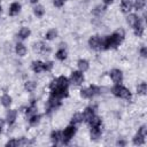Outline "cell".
Segmentation results:
<instances>
[{
    "instance_id": "obj_1",
    "label": "cell",
    "mask_w": 147,
    "mask_h": 147,
    "mask_svg": "<svg viewBox=\"0 0 147 147\" xmlns=\"http://www.w3.org/2000/svg\"><path fill=\"white\" fill-rule=\"evenodd\" d=\"M123 38H124L123 31H116V32H114L113 34L108 36V37L105 39L102 46H103V48H106V49L116 48V47L122 42Z\"/></svg>"
},
{
    "instance_id": "obj_2",
    "label": "cell",
    "mask_w": 147,
    "mask_h": 147,
    "mask_svg": "<svg viewBox=\"0 0 147 147\" xmlns=\"http://www.w3.org/2000/svg\"><path fill=\"white\" fill-rule=\"evenodd\" d=\"M111 91H113V94L118 96V98H122L125 100H131V92L126 87L122 86L121 84H116Z\"/></svg>"
},
{
    "instance_id": "obj_3",
    "label": "cell",
    "mask_w": 147,
    "mask_h": 147,
    "mask_svg": "<svg viewBox=\"0 0 147 147\" xmlns=\"http://www.w3.org/2000/svg\"><path fill=\"white\" fill-rule=\"evenodd\" d=\"M99 92H100V88H99L98 86L91 85V86L87 87V88H82V90H80V95H82L83 98H85V99H90V98H93L94 95L99 94Z\"/></svg>"
},
{
    "instance_id": "obj_4",
    "label": "cell",
    "mask_w": 147,
    "mask_h": 147,
    "mask_svg": "<svg viewBox=\"0 0 147 147\" xmlns=\"http://www.w3.org/2000/svg\"><path fill=\"white\" fill-rule=\"evenodd\" d=\"M75 133H76L75 125H69L67 129H64V131L62 133V138H61L62 141H63V144H68L71 140V138L75 136Z\"/></svg>"
},
{
    "instance_id": "obj_5",
    "label": "cell",
    "mask_w": 147,
    "mask_h": 147,
    "mask_svg": "<svg viewBox=\"0 0 147 147\" xmlns=\"http://www.w3.org/2000/svg\"><path fill=\"white\" fill-rule=\"evenodd\" d=\"M146 125H142L140 129H139V131H138V133L134 136V138H133V144L134 145H142L144 142H145V138H146Z\"/></svg>"
},
{
    "instance_id": "obj_6",
    "label": "cell",
    "mask_w": 147,
    "mask_h": 147,
    "mask_svg": "<svg viewBox=\"0 0 147 147\" xmlns=\"http://www.w3.org/2000/svg\"><path fill=\"white\" fill-rule=\"evenodd\" d=\"M68 85H69L68 78L64 77V76H61V77H59V78L52 80L49 87H51V90H52V88H54V87H68Z\"/></svg>"
},
{
    "instance_id": "obj_7",
    "label": "cell",
    "mask_w": 147,
    "mask_h": 147,
    "mask_svg": "<svg viewBox=\"0 0 147 147\" xmlns=\"http://www.w3.org/2000/svg\"><path fill=\"white\" fill-rule=\"evenodd\" d=\"M102 44H103L102 39L100 38V36H96V34L95 36H92L90 38V40H88V45L91 46V48H93L95 51L101 49L102 48Z\"/></svg>"
},
{
    "instance_id": "obj_8",
    "label": "cell",
    "mask_w": 147,
    "mask_h": 147,
    "mask_svg": "<svg viewBox=\"0 0 147 147\" xmlns=\"http://www.w3.org/2000/svg\"><path fill=\"white\" fill-rule=\"evenodd\" d=\"M60 100H61L60 98H57V96H55V95L52 94V95L49 96L48 101H47V110L51 111V110L57 108V107L61 105V101H60Z\"/></svg>"
},
{
    "instance_id": "obj_9",
    "label": "cell",
    "mask_w": 147,
    "mask_h": 147,
    "mask_svg": "<svg viewBox=\"0 0 147 147\" xmlns=\"http://www.w3.org/2000/svg\"><path fill=\"white\" fill-rule=\"evenodd\" d=\"M109 75H110L111 79L114 80V83H116V84H121L122 83V80H123V74H122V71L119 69H113Z\"/></svg>"
},
{
    "instance_id": "obj_10",
    "label": "cell",
    "mask_w": 147,
    "mask_h": 147,
    "mask_svg": "<svg viewBox=\"0 0 147 147\" xmlns=\"http://www.w3.org/2000/svg\"><path fill=\"white\" fill-rule=\"evenodd\" d=\"M52 94L60 99L65 98L68 96V87H54L52 88Z\"/></svg>"
},
{
    "instance_id": "obj_11",
    "label": "cell",
    "mask_w": 147,
    "mask_h": 147,
    "mask_svg": "<svg viewBox=\"0 0 147 147\" xmlns=\"http://www.w3.org/2000/svg\"><path fill=\"white\" fill-rule=\"evenodd\" d=\"M33 49L37 52V53H40V54H46V53H49V47L47 45H45L44 42L39 41V42H36L33 45Z\"/></svg>"
},
{
    "instance_id": "obj_12",
    "label": "cell",
    "mask_w": 147,
    "mask_h": 147,
    "mask_svg": "<svg viewBox=\"0 0 147 147\" xmlns=\"http://www.w3.org/2000/svg\"><path fill=\"white\" fill-rule=\"evenodd\" d=\"M84 80V75L82 71H74L71 74V82L75 85H80Z\"/></svg>"
},
{
    "instance_id": "obj_13",
    "label": "cell",
    "mask_w": 147,
    "mask_h": 147,
    "mask_svg": "<svg viewBox=\"0 0 147 147\" xmlns=\"http://www.w3.org/2000/svg\"><path fill=\"white\" fill-rule=\"evenodd\" d=\"M132 0H121V8L123 13H129L132 8Z\"/></svg>"
},
{
    "instance_id": "obj_14",
    "label": "cell",
    "mask_w": 147,
    "mask_h": 147,
    "mask_svg": "<svg viewBox=\"0 0 147 147\" xmlns=\"http://www.w3.org/2000/svg\"><path fill=\"white\" fill-rule=\"evenodd\" d=\"M132 28H133V31H134L136 36H138V37H141L142 36V33H144V25H142V23H141L140 20Z\"/></svg>"
},
{
    "instance_id": "obj_15",
    "label": "cell",
    "mask_w": 147,
    "mask_h": 147,
    "mask_svg": "<svg viewBox=\"0 0 147 147\" xmlns=\"http://www.w3.org/2000/svg\"><path fill=\"white\" fill-rule=\"evenodd\" d=\"M93 116H94V108L93 107H87L85 109L84 114H83V119L86 121V122H88Z\"/></svg>"
},
{
    "instance_id": "obj_16",
    "label": "cell",
    "mask_w": 147,
    "mask_h": 147,
    "mask_svg": "<svg viewBox=\"0 0 147 147\" xmlns=\"http://www.w3.org/2000/svg\"><path fill=\"white\" fill-rule=\"evenodd\" d=\"M20 10H21V5L18 2H13L10 5V7H9V15L10 16H14V15L18 14Z\"/></svg>"
},
{
    "instance_id": "obj_17",
    "label": "cell",
    "mask_w": 147,
    "mask_h": 147,
    "mask_svg": "<svg viewBox=\"0 0 147 147\" xmlns=\"http://www.w3.org/2000/svg\"><path fill=\"white\" fill-rule=\"evenodd\" d=\"M16 116H17V111H16L15 109L9 110V111L7 113V122H8L9 125L14 124V122H15V119H16Z\"/></svg>"
},
{
    "instance_id": "obj_18",
    "label": "cell",
    "mask_w": 147,
    "mask_h": 147,
    "mask_svg": "<svg viewBox=\"0 0 147 147\" xmlns=\"http://www.w3.org/2000/svg\"><path fill=\"white\" fill-rule=\"evenodd\" d=\"M100 136H101V126L91 127V139L96 140L98 138H100Z\"/></svg>"
},
{
    "instance_id": "obj_19",
    "label": "cell",
    "mask_w": 147,
    "mask_h": 147,
    "mask_svg": "<svg viewBox=\"0 0 147 147\" xmlns=\"http://www.w3.org/2000/svg\"><path fill=\"white\" fill-rule=\"evenodd\" d=\"M32 70L36 74L41 72L44 70V63L41 61H34V62H32Z\"/></svg>"
},
{
    "instance_id": "obj_20",
    "label": "cell",
    "mask_w": 147,
    "mask_h": 147,
    "mask_svg": "<svg viewBox=\"0 0 147 147\" xmlns=\"http://www.w3.org/2000/svg\"><path fill=\"white\" fill-rule=\"evenodd\" d=\"M30 33H31L30 29H29V28L23 26V28L18 31V38H20V39H26V38L30 36Z\"/></svg>"
},
{
    "instance_id": "obj_21",
    "label": "cell",
    "mask_w": 147,
    "mask_h": 147,
    "mask_svg": "<svg viewBox=\"0 0 147 147\" xmlns=\"http://www.w3.org/2000/svg\"><path fill=\"white\" fill-rule=\"evenodd\" d=\"M15 51H16V54H17V55H20V56H24V55H25V53H26V48H25V46H24L23 44H21V42L16 44Z\"/></svg>"
},
{
    "instance_id": "obj_22",
    "label": "cell",
    "mask_w": 147,
    "mask_h": 147,
    "mask_svg": "<svg viewBox=\"0 0 147 147\" xmlns=\"http://www.w3.org/2000/svg\"><path fill=\"white\" fill-rule=\"evenodd\" d=\"M77 65H78V68H79V70H80L82 72H84V71L88 70V62H87L86 60H83V59H80V60L78 61Z\"/></svg>"
},
{
    "instance_id": "obj_23",
    "label": "cell",
    "mask_w": 147,
    "mask_h": 147,
    "mask_svg": "<svg viewBox=\"0 0 147 147\" xmlns=\"http://www.w3.org/2000/svg\"><path fill=\"white\" fill-rule=\"evenodd\" d=\"M139 20H140V18H139L137 15H134V14H131V15H129V16L126 17V22H127V24L131 25V26H133Z\"/></svg>"
},
{
    "instance_id": "obj_24",
    "label": "cell",
    "mask_w": 147,
    "mask_h": 147,
    "mask_svg": "<svg viewBox=\"0 0 147 147\" xmlns=\"http://www.w3.org/2000/svg\"><path fill=\"white\" fill-rule=\"evenodd\" d=\"M91 127H95V126H101V118L98 116H93L90 121H88Z\"/></svg>"
},
{
    "instance_id": "obj_25",
    "label": "cell",
    "mask_w": 147,
    "mask_h": 147,
    "mask_svg": "<svg viewBox=\"0 0 147 147\" xmlns=\"http://www.w3.org/2000/svg\"><path fill=\"white\" fill-rule=\"evenodd\" d=\"M61 138H62V134L59 131H53L52 134H51V139H52V141H53L54 145H56L61 140Z\"/></svg>"
},
{
    "instance_id": "obj_26",
    "label": "cell",
    "mask_w": 147,
    "mask_h": 147,
    "mask_svg": "<svg viewBox=\"0 0 147 147\" xmlns=\"http://www.w3.org/2000/svg\"><path fill=\"white\" fill-rule=\"evenodd\" d=\"M132 3H133V6H134V8L137 10H140V9H142L145 7L146 0H132Z\"/></svg>"
},
{
    "instance_id": "obj_27",
    "label": "cell",
    "mask_w": 147,
    "mask_h": 147,
    "mask_svg": "<svg viewBox=\"0 0 147 147\" xmlns=\"http://www.w3.org/2000/svg\"><path fill=\"white\" fill-rule=\"evenodd\" d=\"M55 56H56V59L60 60V61L65 60V57H67V52H65V49H64V48H60V49L56 52Z\"/></svg>"
},
{
    "instance_id": "obj_28",
    "label": "cell",
    "mask_w": 147,
    "mask_h": 147,
    "mask_svg": "<svg viewBox=\"0 0 147 147\" xmlns=\"http://www.w3.org/2000/svg\"><path fill=\"white\" fill-rule=\"evenodd\" d=\"M82 121H83V115L79 114V113L75 114V115L71 117V124H72V125H75V124H79Z\"/></svg>"
},
{
    "instance_id": "obj_29",
    "label": "cell",
    "mask_w": 147,
    "mask_h": 147,
    "mask_svg": "<svg viewBox=\"0 0 147 147\" xmlns=\"http://www.w3.org/2000/svg\"><path fill=\"white\" fill-rule=\"evenodd\" d=\"M137 92L141 95H145L146 92H147V85L146 83H140L138 86H137Z\"/></svg>"
},
{
    "instance_id": "obj_30",
    "label": "cell",
    "mask_w": 147,
    "mask_h": 147,
    "mask_svg": "<svg viewBox=\"0 0 147 147\" xmlns=\"http://www.w3.org/2000/svg\"><path fill=\"white\" fill-rule=\"evenodd\" d=\"M33 13H34V15H36V16L40 17V16H42V15H44L45 9H44V7H42V6L38 5V6H36V7L33 8Z\"/></svg>"
},
{
    "instance_id": "obj_31",
    "label": "cell",
    "mask_w": 147,
    "mask_h": 147,
    "mask_svg": "<svg viewBox=\"0 0 147 147\" xmlns=\"http://www.w3.org/2000/svg\"><path fill=\"white\" fill-rule=\"evenodd\" d=\"M1 103L5 106V107H9L10 103H11V98L8 95V94H5L1 96Z\"/></svg>"
},
{
    "instance_id": "obj_32",
    "label": "cell",
    "mask_w": 147,
    "mask_h": 147,
    "mask_svg": "<svg viewBox=\"0 0 147 147\" xmlns=\"http://www.w3.org/2000/svg\"><path fill=\"white\" fill-rule=\"evenodd\" d=\"M39 121H40V115H37V114H34V115L30 116L29 123H30V125L34 126V125H37V124L39 123Z\"/></svg>"
},
{
    "instance_id": "obj_33",
    "label": "cell",
    "mask_w": 147,
    "mask_h": 147,
    "mask_svg": "<svg viewBox=\"0 0 147 147\" xmlns=\"http://www.w3.org/2000/svg\"><path fill=\"white\" fill-rule=\"evenodd\" d=\"M106 10V7L105 6H96L94 9H93V14L95 16H101V14H103Z\"/></svg>"
},
{
    "instance_id": "obj_34",
    "label": "cell",
    "mask_w": 147,
    "mask_h": 147,
    "mask_svg": "<svg viewBox=\"0 0 147 147\" xmlns=\"http://www.w3.org/2000/svg\"><path fill=\"white\" fill-rule=\"evenodd\" d=\"M56 36H57L56 30H49V31H47L46 34H45V37H46L47 40H52V39H54Z\"/></svg>"
},
{
    "instance_id": "obj_35",
    "label": "cell",
    "mask_w": 147,
    "mask_h": 147,
    "mask_svg": "<svg viewBox=\"0 0 147 147\" xmlns=\"http://www.w3.org/2000/svg\"><path fill=\"white\" fill-rule=\"evenodd\" d=\"M36 110H37V107H36L34 102L32 101V105H31V106H30V107H29V108L26 109V114H28L29 116H32V115H34V114L37 113Z\"/></svg>"
},
{
    "instance_id": "obj_36",
    "label": "cell",
    "mask_w": 147,
    "mask_h": 147,
    "mask_svg": "<svg viewBox=\"0 0 147 147\" xmlns=\"http://www.w3.org/2000/svg\"><path fill=\"white\" fill-rule=\"evenodd\" d=\"M36 83L34 82H26L25 83V90L29 91V92H32L34 88H36Z\"/></svg>"
},
{
    "instance_id": "obj_37",
    "label": "cell",
    "mask_w": 147,
    "mask_h": 147,
    "mask_svg": "<svg viewBox=\"0 0 147 147\" xmlns=\"http://www.w3.org/2000/svg\"><path fill=\"white\" fill-rule=\"evenodd\" d=\"M52 68H53V62H46V63H44V70L49 71V70H52Z\"/></svg>"
},
{
    "instance_id": "obj_38",
    "label": "cell",
    "mask_w": 147,
    "mask_h": 147,
    "mask_svg": "<svg viewBox=\"0 0 147 147\" xmlns=\"http://www.w3.org/2000/svg\"><path fill=\"white\" fill-rule=\"evenodd\" d=\"M64 2H65V0H53V3L55 7H62L64 5Z\"/></svg>"
},
{
    "instance_id": "obj_39",
    "label": "cell",
    "mask_w": 147,
    "mask_h": 147,
    "mask_svg": "<svg viewBox=\"0 0 147 147\" xmlns=\"http://www.w3.org/2000/svg\"><path fill=\"white\" fill-rule=\"evenodd\" d=\"M6 146H8V147H9V146H20V145H18V140H14V139H13V140H9V141L6 144Z\"/></svg>"
},
{
    "instance_id": "obj_40",
    "label": "cell",
    "mask_w": 147,
    "mask_h": 147,
    "mask_svg": "<svg viewBox=\"0 0 147 147\" xmlns=\"http://www.w3.org/2000/svg\"><path fill=\"white\" fill-rule=\"evenodd\" d=\"M140 54H141L142 57H146V56H147V49H146L145 46H142V47L140 48Z\"/></svg>"
},
{
    "instance_id": "obj_41",
    "label": "cell",
    "mask_w": 147,
    "mask_h": 147,
    "mask_svg": "<svg viewBox=\"0 0 147 147\" xmlns=\"http://www.w3.org/2000/svg\"><path fill=\"white\" fill-rule=\"evenodd\" d=\"M117 145L118 146H125V141L124 140H118L117 141Z\"/></svg>"
},
{
    "instance_id": "obj_42",
    "label": "cell",
    "mask_w": 147,
    "mask_h": 147,
    "mask_svg": "<svg viewBox=\"0 0 147 147\" xmlns=\"http://www.w3.org/2000/svg\"><path fill=\"white\" fill-rule=\"evenodd\" d=\"M113 1H114V0H103V2H105L106 5H110Z\"/></svg>"
},
{
    "instance_id": "obj_43",
    "label": "cell",
    "mask_w": 147,
    "mask_h": 147,
    "mask_svg": "<svg viewBox=\"0 0 147 147\" xmlns=\"http://www.w3.org/2000/svg\"><path fill=\"white\" fill-rule=\"evenodd\" d=\"M2 125H3V121L0 118V126H2Z\"/></svg>"
},
{
    "instance_id": "obj_44",
    "label": "cell",
    "mask_w": 147,
    "mask_h": 147,
    "mask_svg": "<svg viewBox=\"0 0 147 147\" xmlns=\"http://www.w3.org/2000/svg\"><path fill=\"white\" fill-rule=\"evenodd\" d=\"M37 1H38V0H30V2H31V3H36Z\"/></svg>"
},
{
    "instance_id": "obj_45",
    "label": "cell",
    "mask_w": 147,
    "mask_h": 147,
    "mask_svg": "<svg viewBox=\"0 0 147 147\" xmlns=\"http://www.w3.org/2000/svg\"><path fill=\"white\" fill-rule=\"evenodd\" d=\"M1 127H2V126H0V133H1Z\"/></svg>"
},
{
    "instance_id": "obj_46",
    "label": "cell",
    "mask_w": 147,
    "mask_h": 147,
    "mask_svg": "<svg viewBox=\"0 0 147 147\" xmlns=\"http://www.w3.org/2000/svg\"><path fill=\"white\" fill-rule=\"evenodd\" d=\"M0 13H1V6H0Z\"/></svg>"
}]
</instances>
